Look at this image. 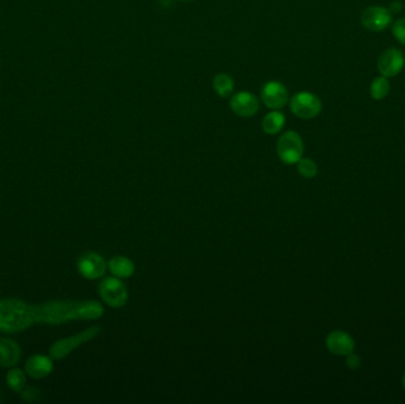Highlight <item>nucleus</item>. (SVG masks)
I'll use <instances>...</instances> for the list:
<instances>
[{"label":"nucleus","mask_w":405,"mask_h":404,"mask_svg":"<svg viewBox=\"0 0 405 404\" xmlns=\"http://www.w3.org/2000/svg\"><path fill=\"white\" fill-rule=\"evenodd\" d=\"M103 313V306L94 300H55L30 305L18 299H4L0 300V332H22L35 324L59 325L74 320H95Z\"/></svg>","instance_id":"f257e3e1"},{"label":"nucleus","mask_w":405,"mask_h":404,"mask_svg":"<svg viewBox=\"0 0 405 404\" xmlns=\"http://www.w3.org/2000/svg\"><path fill=\"white\" fill-rule=\"evenodd\" d=\"M100 332H101L100 326H93L82 332L76 333L74 336L57 341L50 348L49 356L52 357L54 361H62L76 349H79L81 345L93 341Z\"/></svg>","instance_id":"f03ea898"},{"label":"nucleus","mask_w":405,"mask_h":404,"mask_svg":"<svg viewBox=\"0 0 405 404\" xmlns=\"http://www.w3.org/2000/svg\"><path fill=\"white\" fill-rule=\"evenodd\" d=\"M303 138L296 131L284 132L276 143V153L280 160L286 165H294L303 157Z\"/></svg>","instance_id":"7ed1b4c3"},{"label":"nucleus","mask_w":405,"mask_h":404,"mask_svg":"<svg viewBox=\"0 0 405 404\" xmlns=\"http://www.w3.org/2000/svg\"><path fill=\"white\" fill-rule=\"evenodd\" d=\"M289 108L296 118L311 120L316 118L323 111V102L314 93L299 91L289 99Z\"/></svg>","instance_id":"20e7f679"},{"label":"nucleus","mask_w":405,"mask_h":404,"mask_svg":"<svg viewBox=\"0 0 405 404\" xmlns=\"http://www.w3.org/2000/svg\"><path fill=\"white\" fill-rule=\"evenodd\" d=\"M99 294L103 302L113 309H120L128 302V290L121 279L109 277L100 282Z\"/></svg>","instance_id":"39448f33"},{"label":"nucleus","mask_w":405,"mask_h":404,"mask_svg":"<svg viewBox=\"0 0 405 404\" xmlns=\"http://www.w3.org/2000/svg\"><path fill=\"white\" fill-rule=\"evenodd\" d=\"M289 91L280 81H269L261 89V101L272 111H280L289 102Z\"/></svg>","instance_id":"423d86ee"},{"label":"nucleus","mask_w":405,"mask_h":404,"mask_svg":"<svg viewBox=\"0 0 405 404\" xmlns=\"http://www.w3.org/2000/svg\"><path fill=\"white\" fill-rule=\"evenodd\" d=\"M392 13L384 6L366 8L360 16L362 26L372 32H382L392 24Z\"/></svg>","instance_id":"0eeeda50"},{"label":"nucleus","mask_w":405,"mask_h":404,"mask_svg":"<svg viewBox=\"0 0 405 404\" xmlns=\"http://www.w3.org/2000/svg\"><path fill=\"white\" fill-rule=\"evenodd\" d=\"M108 263L106 260L94 251H88L77 260V270L83 278L88 280H98L106 274Z\"/></svg>","instance_id":"6e6552de"},{"label":"nucleus","mask_w":405,"mask_h":404,"mask_svg":"<svg viewBox=\"0 0 405 404\" xmlns=\"http://www.w3.org/2000/svg\"><path fill=\"white\" fill-rule=\"evenodd\" d=\"M405 67L404 52L397 48L386 49L378 57L377 69L379 74L388 79L401 74Z\"/></svg>","instance_id":"1a4fd4ad"},{"label":"nucleus","mask_w":405,"mask_h":404,"mask_svg":"<svg viewBox=\"0 0 405 404\" xmlns=\"http://www.w3.org/2000/svg\"><path fill=\"white\" fill-rule=\"evenodd\" d=\"M229 106L234 114L240 118H252L260 109V101L255 94L250 91H242L230 98Z\"/></svg>","instance_id":"9d476101"},{"label":"nucleus","mask_w":405,"mask_h":404,"mask_svg":"<svg viewBox=\"0 0 405 404\" xmlns=\"http://www.w3.org/2000/svg\"><path fill=\"white\" fill-rule=\"evenodd\" d=\"M326 348L335 356L346 357L353 352L356 343L349 333L335 329L327 334Z\"/></svg>","instance_id":"9b49d317"},{"label":"nucleus","mask_w":405,"mask_h":404,"mask_svg":"<svg viewBox=\"0 0 405 404\" xmlns=\"http://www.w3.org/2000/svg\"><path fill=\"white\" fill-rule=\"evenodd\" d=\"M54 370V359L45 355H33L25 363V373L33 380H42Z\"/></svg>","instance_id":"f8f14e48"},{"label":"nucleus","mask_w":405,"mask_h":404,"mask_svg":"<svg viewBox=\"0 0 405 404\" xmlns=\"http://www.w3.org/2000/svg\"><path fill=\"white\" fill-rule=\"evenodd\" d=\"M22 350L16 341L11 338H0V366L12 368L20 362Z\"/></svg>","instance_id":"ddd939ff"},{"label":"nucleus","mask_w":405,"mask_h":404,"mask_svg":"<svg viewBox=\"0 0 405 404\" xmlns=\"http://www.w3.org/2000/svg\"><path fill=\"white\" fill-rule=\"evenodd\" d=\"M108 270L113 277L119 279L130 278L135 270V265L130 258L126 256H115L108 262Z\"/></svg>","instance_id":"4468645a"},{"label":"nucleus","mask_w":405,"mask_h":404,"mask_svg":"<svg viewBox=\"0 0 405 404\" xmlns=\"http://www.w3.org/2000/svg\"><path fill=\"white\" fill-rule=\"evenodd\" d=\"M286 125V116L280 111H269L262 120V130L268 135L279 134Z\"/></svg>","instance_id":"2eb2a0df"},{"label":"nucleus","mask_w":405,"mask_h":404,"mask_svg":"<svg viewBox=\"0 0 405 404\" xmlns=\"http://www.w3.org/2000/svg\"><path fill=\"white\" fill-rule=\"evenodd\" d=\"M213 88L217 95L225 99V98L232 95L234 88H235V82H234V79L229 74L220 72V74H217L213 77Z\"/></svg>","instance_id":"dca6fc26"},{"label":"nucleus","mask_w":405,"mask_h":404,"mask_svg":"<svg viewBox=\"0 0 405 404\" xmlns=\"http://www.w3.org/2000/svg\"><path fill=\"white\" fill-rule=\"evenodd\" d=\"M390 81L385 76L379 75L370 84V95L374 101H382L389 95Z\"/></svg>","instance_id":"f3484780"},{"label":"nucleus","mask_w":405,"mask_h":404,"mask_svg":"<svg viewBox=\"0 0 405 404\" xmlns=\"http://www.w3.org/2000/svg\"><path fill=\"white\" fill-rule=\"evenodd\" d=\"M6 383L12 391L20 392L26 387V373L20 368H13L6 375Z\"/></svg>","instance_id":"a211bd4d"},{"label":"nucleus","mask_w":405,"mask_h":404,"mask_svg":"<svg viewBox=\"0 0 405 404\" xmlns=\"http://www.w3.org/2000/svg\"><path fill=\"white\" fill-rule=\"evenodd\" d=\"M296 166H298L299 175L305 179L314 178L315 176L318 175V165L312 159L303 157L296 163Z\"/></svg>","instance_id":"6ab92c4d"},{"label":"nucleus","mask_w":405,"mask_h":404,"mask_svg":"<svg viewBox=\"0 0 405 404\" xmlns=\"http://www.w3.org/2000/svg\"><path fill=\"white\" fill-rule=\"evenodd\" d=\"M20 396L25 402L28 403H38L40 401V389L35 388V387H25V388L20 391Z\"/></svg>","instance_id":"aec40b11"},{"label":"nucleus","mask_w":405,"mask_h":404,"mask_svg":"<svg viewBox=\"0 0 405 404\" xmlns=\"http://www.w3.org/2000/svg\"><path fill=\"white\" fill-rule=\"evenodd\" d=\"M392 35L402 45H405V18L395 20L392 23Z\"/></svg>","instance_id":"412c9836"},{"label":"nucleus","mask_w":405,"mask_h":404,"mask_svg":"<svg viewBox=\"0 0 405 404\" xmlns=\"http://www.w3.org/2000/svg\"><path fill=\"white\" fill-rule=\"evenodd\" d=\"M346 365L347 368H351V370H357V368H360L362 361H360L359 356L352 352L346 356Z\"/></svg>","instance_id":"4be33fe9"},{"label":"nucleus","mask_w":405,"mask_h":404,"mask_svg":"<svg viewBox=\"0 0 405 404\" xmlns=\"http://www.w3.org/2000/svg\"><path fill=\"white\" fill-rule=\"evenodd\" d=\"M402 8H403V4H402L401 1H394L390 5L389 10L391 13H399L402 11Z\"/></svg>","instance_id":"5701e85b"},{"label":"nucleus","mask_w":405,"mask_h":404,"mask_svg":"<svg viewBox=\"0 0 405 404\" xmlns=\"http://www.w3.org/2000/svg\"><path fill=\"white\" fill-rule=\"evenodd\" d=\"M3 401H4V395H3V392L0 390V403H3Z\"/></svg>","instance_id":"b1692460"},{"label":"nucleus","mask_w":405,"mask_h":404,"mask_svg":"<svg viewBox=\"0 0 405 404\" xmlns=\"http://www.w3.org/2000/svg\"><path fill=\"white\" fill-rule=\"evenodd\" d=\"M402 385H403V389L405 390V375L403 376V378H402Z\"/></svg>","instance_id":"393cba45"},{"label":"nucleus","mask_w":405,"mask_h":404,"mask_svg":"<svg viewBox=\"0 0 405 404\" xmlns=\"http://www.w3.org/2000/svg\"><path fill=\"white\" fill-rule=\"evenodd\" d=\"M181 1H191V0H181Z\"/></svg>","instance_id":"a878e982"}]
</instances>
